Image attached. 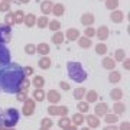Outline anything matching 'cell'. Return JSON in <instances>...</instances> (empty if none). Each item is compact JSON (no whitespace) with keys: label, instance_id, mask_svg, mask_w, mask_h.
<instances>
[{"label":"cell","instance_id":"obj_1","mask_svg":"<svg viewBox=\"0 0 130 130\" xmlns=\"http://www.w3.org/2000/svg\"><path fill=\"white\" fill-rule=\"evenodd\" d=\"M25 81L23 70L16 64H7L0 70V84L6 93H18Z\"/></svg>","mask_w":130,"mask_h":130},{"label":"cell","instance_id":"obj_2","mask_svg":"<svg viewBox=\"0 0 130 130\" xmlns=\"http://www.w3.org/2000/svg\"><path fill=\"white\" fill-rule=\"evenodd\" d=\"M68 71H70L71 78L78 81V83H81V81H84V79L87 78L85 71H83V68H81V65L78 62H70L68 64Z\"/></svg>","mask_w":130,"mask_h":130},{"label":"cell","instance_id":"obj_3","mask_svg":"<svg viewBox=\"0 0 130 130\" xmlns=\"http://www.w3.org/2000/svg\"><path fill=\"white\" fill-rule=\"evenodd\" d=\"M19 120V113L18 110H14V108H7L5 111V114L2 116V121H3V124L6 127H12L18 123Z\"/></svg>","mask_w":130,"mask_h":130},{"label":"cell","instance_id":"obj_4","mask_svg":"<svg viewBox=\"0 0 130 130\" xmlns=\"http://www.w3.org/2000/svg\"><path fill=\"white\" fill-rule=\"evenodd\" d=\"M9 59H10V55L7 52V49L3 45H0V65H7Z\"/></svg>","mask_w":130,"mask_h":130},{"label":"cell","instance_id":"obj_5","mask_svg":"<svg viewBox=\"0 0 130 130\" xmlns=\"http://www.w3.org/2000/svg\"><path fill=\"white\" fill-rule=\"evenodd\" d=\"M90 124H91V126H97L98 124V120H97V119L94 120L93 117H90Z\"/></svg>","mask_w":130,"mask_h":130},{"label":"cell","instance_id":"obj_6","mask_svg":"<svg viewBox=\"0 0 130 130\" xmlns=\"http://www.w3.org/2000/svg\"><path fill=\"white\" fill-rule=\"evenodd\" d=\"M79 108H81L83 111H85V110H87V106H85V104H79Z\"/></svg>","mask_w":130,"mask_h":130},{"label":"cell","instance_id":"obj_7","mask_svg":"<svg viewBox=\"0 0 130 130\" xmlns=\"http://www.w3.org/2000/svg\"><path fill=\"white\" fill-rule=\"evenodd\" d=\"M0 126H2V117H0Z\"/></svg>","mask_w":130,"mask_h":130}]
</instances>
